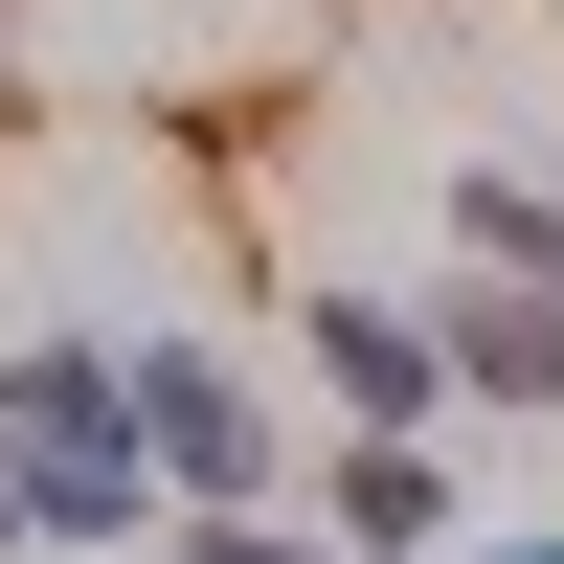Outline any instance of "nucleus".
Returning a JSON list of instances; mask_svg holds the SVG:
<instances>
[{"label":"nucleus","mask_w":564,"mask_h":564,"mask_svg":"<svg viewBox=\"0 0 564 564\" xmlns=\"http://www.w3.org/2000/svg\"><path fill=\"white\" fill-rule=\"evenodd\" d=\"M0 452H23V542H68V564L159 542V452H135L113 316H23V339H0Z\"/></svg>","instance_id":"1"},{"label":"nucleus","mask_w":564,"mask_h":564,"mask_svg":"<svg viewBox=\"0 0 564 564\" xmlns=\"http://www.w3.org/2000/svg\"><path fill=\"white\" fill-rule=\"evenodd\" d=\"M113 384H135V452H159V520H204V497H271V475H294L271 384L204 339V316H113Z\"/></svg>","instance_id":"2"},{"label":"nucleus","mask_w":564,"mask_h":564,"mask_svg":"<svg viewBox=\"0 0 564 564\" xmlns=\"http://www.w3.org/2000/svg\"><path fill=\"white\" fill-rule=\"evenodd\" d=\"M316 542H339V564H452V542H475L452 430H339V452H316Z\"/></svg>","instance_id":"3"},{"label":"nucleus","mask_w":564,"mask_h":564,"mask_svg":"<svg viewBox=\"0 0 564 564\" xmlns=\"http://www.w3.org/2000/svg\"><path fill=\"white\" fill-rule=\"evenodd\" d=\"M294 361H316V406H339V430H452L430 294H339V271H316V294H294Z\"/></svg>","instance_id":"4"},{"label":"nucleus","mask_w":564,"mask_h":564,"mask_svg":"<svg viewBox=\"0 0 564 564\" xmlns=\"http://www.w3.org/2000/svg\"><path fill=\"white\" fill-rule=\"evenodd\" d=\"M430 361H452V430H564V294H520V271H452Z\"/></svg>","instance_id":"5"},{"label":"nucleus","mask_w":564,"mask_h":564,"mask_svg":"<svg viewBox=\"0 0 564 564\" xmlns=\"http://www.w3.org/2000/svg\"><path fill=\"white\" fill-rule=\"evenodd\" d=\"M452 249L520 271V294H564V159H452Z\"/></svg>","instance_id":"6"},{"label":"nucleus","mask_w":564,"mask_h":564,"mask_svg":"<svg viewBox=\"0 0 564 564\" xmlns=\"http://www.w3.org/2000/svg\"><path fill=\"white\" fill-rule=\"evenodd\" d=\"M159 542H181V564H316L294 520H249V497H204V520H159Z\"/></svg>","instance_id":"7"},{"label":"nucleus","mask_w":564,"mask_h":564,"mask_svg":"<svg viewBox=\"0 0 564 564\" xmlns=\"http://www.w3.org/2000/svg\"><path fill=\"white\" fill-rule=\"evenodd\" d=\"M452 564H564V520H475V542H452Z\"/></svg>","instance_id":"8"},{"label":"nucleus","mask_w":564,"mask_h":564,"mask_svg":"<svg viewBox=\"0 0 564 564\" xmlns=\"http://www.w3.org/2000/svg\"><path fill=\"white\" fill-rule=\"evenodd\" d=\"M0 135H23V0H0Z\"/></svg>","instance_id":"9"},{"label":"nucleus","mask_w":564,"mask_h":564,"mask_svg":"<svg viewBox=\"0 0 564 564\" xmlns=\"http://www.w3.org/2000/svg\"><path fill=\"white\" fill-rule=\"evenodd\" d=\"M0 564H23V452H0Z\"/></svg>","instance_id":"10"}]
</instances>
